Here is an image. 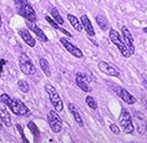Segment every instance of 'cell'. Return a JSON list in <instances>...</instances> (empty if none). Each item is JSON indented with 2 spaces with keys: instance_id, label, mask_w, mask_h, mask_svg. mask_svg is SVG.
<instances>
[{
  "instance_id": "4fadbf2b",
  "label": "cell",
  "mask_w": 147,
  "mask_h": 143,
  "mask_svg": "<svg viewBox=\"0 0 147 143\" xmlns=\"http://www.w3.org/2000/svg\"><path fill=\"white\" fill-rule=\"evenodd\" d=\"M98 67L100 72H102L103 74H105L109 76H111V77H119V71L104 61L100 62L98 64Z\"/></svg>"
},
{
  "instance_id": "4dcf8cb0",
  "label": "cell",
  "mask_w": 147,
  "mask_h": 143,
  "mask_svg": "<svg viewBox=\"0 0 147 143\" xmlns=\"http://www.w3.org/2000/svg\"><path fill=\"white\" fill-rule=\"evenodd\" d=\"M144 32H145V33H147V27H146V28H144Z\"/></svg>"
},
{
  "instance_id": "ffe728a7",
  "label": "cell",
  "mask_w": 147,
  "mask_h": 143,
  "mask_svg": "<svg viewBox=\"0 0 147 143\" xmlns=\"http://www.w3.org/2000/svg\"><path fill=\"white\" fill-rule=\"evenodd\" d=\"M95 20H96V23L99 25V27L101 29L102 31H105L109 29V23L107 18L102 15V14H98V15L95 17Z\"/></svg>"
},
{
  "instance_id": "f546056e",
  "label": "cell",
  "mask_w": 147,
  "mask_h": 143,
  "mask_svg": "<svg viewBox=\"0 0 147 143\" xmlns=\"http://www.w3.org/2000/svg\"><path fill=\"white\" fill-rule=\"evenodd\" d=\"M2 26V19H1V14H0V27Z\"/></svg>"
},
{
  "instance_id": "4316f807",
  "label": "cell",
  "mask_w": 147,
  "mask_h": 143,
  "mask_svg": "<svg viewBox=\"0 0 147 143\" xmlns=\"http://www.w3.org/2000/svg\"><path fill=\"white\" fill-rule=\"evenodd\" d=\"M16 129L18 130V132H20V135H21L22 140H23L24 141H25V142H29V140L26 139V137H25V134H24V132L23 127H22V126H21L20 124H16Z\"/></svg>"
},
{
  "instance_id": "484cf974",
  "label": "cell",
  "mask_w": 147,
  "mask_h": 143,
  "mask_svg": "<svg viewBox=\"0 0 147 143\" xmlns=\"http://www.w3.org/2000/svg\"><path fill=\"white\" fill-rule=\"evenodd\" d=\"M85 102H86V104L88 105V106H89L91 109H92V110H96L97 109L98 104L96 102V100H95L92 96H87L86 98H85Z\"/></svg>"
},
{
  "instance_id": "e0dca14e",
  "label": "cell",
  "mask_w": 147,
  "mask_h": 143,
  "mask_svg": "<svg viewBox=\"0 0 147 143\" xmlns=\"http://www.w3.org/2000/svg\"><path fill=\"white\" fill-rule=\"evenodd\" d=\"M80 21H81V23H82L83 28L85 30L87 34L89 36H92V37L95 36V31L93 29V26H92V24L91 23L90 19L88 18V16L86 15V14H84V15L81 16Z\"/></svg>"
},
{
  "instance_id": "30bf717a",
  "label": "cell",
  "mask_w": 147,
  "mask_h": 143,
  "mask_svg": "<svg viewBox=\"0 0 147 143\" xmlns=\"http://www.w3.org/2000/svg\"><path fill=\"white\" fill-rule=\"evenodd\" d=\"M76 82L78 87L84 92H91L92 88L90 86V80L86 74L83 73H77L76 76Z\"/></svg>"
},
{
  "instance_id": "7c38bea8",
  "label": "cell",
  "mask_w": 147,
  "mask_h": 143,
  "mask_svg": "<svg viewBox=\"0 0 147 143\" xmlns=\"http://www.w3.org/2000/svg\"><path fill=\"white\" fill-rule=\"evenodd\" d=\"M26 26L28 27L29 30H31L36 36L40 41L42 42H48L49 39L46 36V34L43 32L41 29L35 23V21H26Z\"/></svg>"
},
{
  "instance_id": "52a82bcc",
  "label": "cell",
  "mask_w": 147,
  "mask_h": 143,
  "mask_svg": "<svg viewBox=\"0 0 147 143\" xmlns=\"http://www.w3.org/2000/svg\"><path fill=\"white\" fill-rule=\"evenodd\" d=\"M48 123L54 133H59L63 129V122L61 117L54 110H50L48 114Z\"/></svg>"
},
{
  "instance_id": "8fae6325",
  "label": "cell",
  "mask_w": 147,
  "mask_h": 143,
  "mask_svg": "<svg viewBox=\"0 0 147 143\" xmlns=\"http://www.w3.org/2000/svg\"><path fill=\"white\" fill-rule=\"evenodd\" d=\"M60 42H61V44L64 46V47L67 49L71 55H73L75 57H76V58H83L84 57V54L82 51H81V49L78 48L74 44H72L71 42H69L67 39V38H60Z\"/></svg>"
},
{
  "instance_id": "8992f818",
  "label": "cell",
  "mask_w": 147,
  "mask_h": 143,
  "mask_svg": "<svg viewBox=\"0 0 147 143\" xmlns=\"http://www.w3.org/2000/svg\"><path fill=\"white\" fill-rule=\"evenodd\" d=\"M119 124L122 127L123 131L127 134H132L135 131V127L133 124V120L131 118V114L127 109H122L119 116Z\"/></svg>"
},
{
  "instance_id": "d4e9b609",
  "label": "cell",
  "mask_w": 147,
  "mask_h": 143,
  "mask_svg": "<svg viewBox=\"0 0 147 143\" xmlns=\"http://www.w3.org/2000/svg\"><path fill=\"white\" fill-rule=\"evenodd\" d=\"M17 85L20 90L23 91L24 93H28L30 91V87H29V84L25 80H19L17 82Z\"/></svg>"
},
{
  "instance_id": "603a6c76",
  "label": "cell",
  "mask_w": 147,
  "mask_h": 143,
  "mask_svg": "<svg viewBox=\"0 0 147 143\" xmlns=\"http://www.w3.org/2000/svg\"><path fill=\"white\" fill-rule=\"evenodd\" d=\"M49 13L51 14V16H52V17L55 19V21H57V23H59V24H64V19H63L62 16L60 15L59 12H58V10L57 9V7H55V6L50 7V8L49 9Z\"/></svg>"
},
{
  "instance_id": "5bb4252c",
  "label": "cell",
  "mask_w": 147,
  "mask_h": 143,
  "mask_svg": "<svg viewBox=\"0 0 147 143\" xmlns=\"http://www.w3.org/2000/svg\"><path fill=\"white\" fill-rule=\"evenodd\" d=\"M0 120L6 127L12 126V120L9 114V112L7 111L6 107L5 106V104L1 102L0 100Z\"/></svg>"
},
{
  "instance_id": "7a4b0ae2",
  "label": "cell",
  "mask_w": 147,
  "mask_h": 143,
  "mask_svg": "<svg viewBox=\"0 0 147 143\" xmlns=\"http://www.w3.org/2000/svg\"><path fill=\"white\" fill-rule=\"evenodd\" d=\"M14 6L17 13L22 17L31 21H37L36 13L28 0H14Z\"/></svg>"
},
{
  "instance_id": "9a60e30c",
  "label": "cell",
  "mask_w": 147,
  "mask_h": 143,
  "mask_svg": "<svg viewBox=\"0 0 147 143\" xmlns=\"http://www.w3.org/2000/svg\"><path fill=\"white\" fill-rule=\"evenodd\" d=\"M18 34L29 47H35L36 40L31 35V33L29 32V31L27 30V29H20V30H18Z\"/></svg>"
},
{
  "instance_id": "5b68a950",
  "label": "cell",
  "mask_w": 147,
  "mask_h": 143,
  "mask_svg": "<svg viewBox=\"0 0 147 143\" xmlns=\"http://www.w3.org/2000/svg\"><path fill=\"white\" fill-rule=\"evenodd\" d=\"M109 36L110 40L113 42V44L115 46H117V47L119 48V52L122 54V55L124 57H126V58H129V57L131 56V54L129 53L128 49L127 48L124 41L122 40V38L119 35V33L117 31H115L114 29H110Z\"/></svg>"
},
{
  "instance_id": "6da1fadb",
  "label": "cell",
  "mask_w": 147,
  "mask_h": 143,
  "mask_svg": "<svg viewBox=\"0 0 147 143\" xmlns=\"http://www.w3.org/2000/svg\"><path fill=\"white\" fill-rule=\"evenodd\" d=\"M0 100L8 106L10 110L17 116H28L31 114V110L23 101H21L20 99H13L5 93L0 96Z\"/></svg>"
},
{
  "instance_id": "ba28073f",
  "label": "cell",
  "mask_w": 147,
  "mask_h": 143,
  "mask_svg": "<svg viewBox=\"0 0 147 143\" xmlns=\"http://www.w3.org/2000/svg\"><path fill=\"white\" fill-rule=\"evenodd\" d=\"M133 122L137 132L142 136L144 135L147 131V122L144 114L140 111H135L133 114Z\"/></svg>"
},
{
  "instance_id": "f1b7e54d",
  "label": "cell",
  "mask_w": 147,
  "mask_h": 143,
  "mask_svg": "<svg viewBox=\"0 0 147 143\" xmlns=\"http://www.w3.org/2000/svg\"><path fill=\"white\" fill-rule=\"evenodd\" d=\"M6 61L5 59H1L0 60V76L2 75V72H3V68H4V65L5 64Z\"/></svg>"
},
{
  "instance_id": "2e32d148",
  "label": "cell",
  "mask_w": 147,
  "mask_h": 143,
  "mask_svg": "<svg viewBox=\"0 0 147 143\" xmlns=\"http://www.w3.org/2000/svg\"><path fill=\"white\" fill-rule=\"evenodd\" d=\"M117 95L119 96L122 98L123 101L125 103H127V105H133V104H135L136 102V98L132 94H130V93L124 88H120Z\"/></svg>"
},
{
  "instance_id": "d6986e66",
  "label": "cell",
  "mask_w": 147,
  "mask_h": 143,
  "mask_svg": "<svg viewBox=\"0 0 147 143\" xmlns=\"http://www.w3.org/2000/svg\"><path fill=\"white\" fill-rule=\"evenodd\" d=\"M67 20L70 23V24L72 25V27L75 29V30L78 32H81L83 31V25H82V23H81V21L76 17L75 16L74 14H67Z\"/></svg>"
},
{
  "instance_id": "cb8c5ba5",
  "label": "cell",
  "mask_w": 147,
  "mask_h": 143,
  "mask_svg": "<svg viewBox=\"0 0 147 143\" xmlns=\"http://www.w3.org/2000/svg\"><path fill=\"white\" fill-rule=\"evenodd\" d=\"M27 127H28L29 130H30V132L32 133V135L34 136L35 140L38 139V138H40V130H39L38 126L36 125V124L34 123V122H32V121L29 122V123L27 124Z\"/></svg>"
},
{
  "instance_id": "9c48e42d",
  "label": "cell",
  "mask_w": 147,
  "mask_h": 143,
  "mask_svg": "<svg viewBox=\"0 0 147 143\" xmlns=\"http://www.w3.org/2000/svg\"><path fill=\"white\" fill-rule=\"evenodd\" d=\"M121 31H122V36H123V39H124V43L126 45L127 48L128 49L129 53L132 55L135 54V45H134V38L132 36L130 31L128 30V28L127 26H123L121 28Z\"/></svg>"
},
{
  "instance_id": "3957f363",
  "label": "cell",
  "mask_w": 147,
  "mask_h": 143,
  "mask_svg": "<svg viewBox=\"0 0 147 143\" xmlns=\"http://www.w3.org/2000/svg\"><path fill=\"white\" fill-rule=\"evenodd\" d=\"M45 90L48 93L51 104L53 105L54 108L57 112H61L64 108L62 99L57 91L56 88L51 84H45Z\"/></svg>"
},
{
  "instance_id": "ac0fdd59",
  "label": "cell",
  "mask_w": 147,
  "mask_h": 143,
  "mask_svg": "<svg viewBox=\"0 0 147 143\" xmlns=\"http://www.w3.org/2000/svg\"><path fill=\"white\" fill-rule=\"evenodd\" d=\"M68 110L73 114L74 119L76 120V124L79 125V127L80 128H84V121H83V118H82V116H81V114H80V113H79V111L77 109V107L74 104L69 103L68 104Z\"/></svg>"
},
{
  "instance_id": "83f0119b",
  "label": "cell",
  "mask_w": 147,
  "mask_h": 143,
  "mask_svg": "<svg viewBox=\"0 0 147 143\" xmlns=\"http://www.w3.org/2000/svg\"><path fill=\"white\" fill-rule=\"evenodd\" d=\"M109 129H110V131H111L116 135H119L120 133V130H119V126H117V124H110L109 125Z\"/></svg>"
},
{
  "instance_id": "277c9868",
  "label": "cell",
  "mask_w": 147,
  "mask_h": 143,
  "mask_svg": "<svg viewBox=\"0 0 147 143\" xmlns=\"http://www.w3.org/2000/svg\"><path fill=\"white\" fill-rule=\"evenodd\" d=\"M19 66L21 72L25 75H33L37 72L32 61L25 53H22L19 55Z\"/></svg>"
},
{
  "instance_id": "44dd1931",
  "label": "cell",
  "mask_w": 147,
  "mask_h": 143,
  "mask_svg": "<svg viewBox=\"0 0 147 143\" xmlns=\"http://www.w3.org/2000/svg\"><path fill=\"white\" fill-rule=\"evenodd\" d=\"M45 19H46V21H48V23L52 26L54 29H56V30H57V31H62L64 34H65V35H67L68 37H72V34L70 33V32H68L67 31H65V30H64L63 28H61V27H59V25L57 24V23L56 21H54L52 18L51 17H49V15H46L45 16Z\"/></svg>"
},
{
  "instance_id": "7402d4cb",
  "label": "cell",
  "mask_w": 147,
  "mask_h": 143,
  "mask_svg": "<svg viewBox=\"0 0 147 143\" xmlns=\"http://www.w3.org/2000/svg\"><path fill=\"white\" fill-rule=\"evenodd\" d=\"M40 66L42 70V72L44 73L47 77H50L51 76V71H50V66H49V62L45 59L41 57L40 58Z\"/></svg>"
}]
</instances>
